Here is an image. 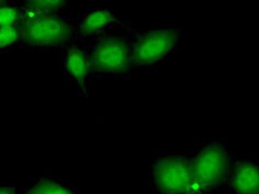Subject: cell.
Wrapping results in <instances>:
<instances>
[{"instance_id": "6da1fadb", "label": "cell", "mask_w": 259, "mask_h": 194, "mask_svg": "<svg viewBox=\"0 0 259 194\" xmlns=\"http://www.w3.org/2000/svg\"><path fill=\"white\" fill-rule=\"evenodd\" d=\"M19 44L40 52H60L76 37L74 19L61 13L29 14L20 10Z\"/></svg>"}, {"instance_id": "7a4b0ae2", "label": "cell", "mask_w": 259, "mask_h": 194, "mask_svg": "<svg viewBox=\"0 0 259 194\" xmlns=\"http://www.w3.org/2000/svg\"><path fill=\"white\" fill-rule=\"evenodd\" d=\"M132 33L113 30L92 40L89 46L91 79L126 78L132 70Z\"/></svg>"}, {"instance_id": "3957f363", "label": "cell", "mask_w": 259, "mask_h": 194, "mask_svg": "<svg viewBox=\"0 0 259 194\" xmlns=\"http://www.w3.org/2000/svg\"><path fill=\"white\" fill-rule=\"evenodd\" d=\"M190 158L197 194H208L225 185L236 157L220 138L190 152Z\"/></svg>"}, {"instance_id": "277c9868", "label": "cell", "mask_w": 259, "mask_h": 194, "mask_svg": "<svg viewBox=\"0 0 259 194\" xmlns=\"http://www.w3.org/2000/svg\"><path fill=\"white\" fill-rule=\"evenodd\" d=\"M184 32L168 27H151L132 33V67L153 69L165 61L183 44Z\"/></svg>"}, {"instance_id": "5b68a950", "label": "cell", "mask_w": 259, "mask_h": 194, "mask_svg": "<svg viewBox=\"0 0 259 194\" xmlns=\"http://www.w3.org/2000/svg\"><path fill=\"white\" fill-rule=\"evenodd\" d=\"M150 184L155 194H197L190 153L157 154L150 161Z\"/></svg>"}, {"instance_id": "8992f818", "label": "cell", "mask_w": 259, "mask_h": 194, "mask_svg": "<svg viewBox=\"0 0 259 194\" xmlns=\"http://www.w3.org/2000/svg\"><path fill=\"white\" fill-rule=\"evenodd\" d=\"M61 70L78 90V95L88 98V80L91 79L89 46L80 41H72L60 51Z\"/></svg>"}, {"instance_id": "52a82bcc", "label": "cell", "mask_w": 259, "mask_h": 194, "mask_svg": "<svg viewBox=\"0 0 259 194\" xmlns=\"http://www.w3.org/2000/svg\"><path fill=\"white\" fill-rule=\"evenodd\" d=\"M127 20L112 9H90L78 19H74L76 37L94 40L125 25Z\"/></svg>"}, {"instance_id": "ba28073f", "label": "cell", "mask_w": 259, "mask_h": 194, "mask_svg": "<svg viewBox=\"0 0 259 194\" xmlns=\"http://www.w3.org/2000/svg\"><path fill=\"white\" fill-rule=\"evenodd\" d=\"M224 186L231 194H259V163L235 158Z\"/></svg>"}, {"instance_id": "9c48e42d", "label": "cell", "mask_w": 259, "mask_h": 194, "mask_svg": "<svg viewBox=\"0 0 259 194\" xmlns=\"http://www.w3.org/2000/svg\"><path fill=\"white\" fill-rule=\"evenodd\" d=\"M21 194H79L67 180L55 176H41Z\"/></svg>"}, {"instance_id": "30bf717a", "label": "cell", "mask_w": 259, "mask_h": 194, "mask_svg": "<svg viewBox=\"0 0 259 194\" xmlns=\"http://www.w3.org/2000/svg\"><path fill=\"white\" fill-rule=\"evenodd\" d=\"M67 2L60 0H27L19 2L20 10L29 14H56L67 7Z\"/></svg>"}, {"instance_id": "8fae6325", "label": "cell", "mask_w": 259, "mask_h": 194, "mask_svg": "<svg viewBox=\"0 0 259 194\" xmlns=\"http://www.w3.org/2000/svg\"><path fill=\"white\" fill-rule=\"evenodd\" d=\"M20 19L19 2L0 0V27L18 25Z\"/></svg>"}, {"instance_id": "7c38bea8", "label": "cell", "mask_w": 259, "mask_h": 194, "mask_svg": "<svg viewBox=\"0 0 259 194\" xmlns=\"http://www.w3.org/2000/svg\"><path fill=\"white\" fill-rule=\"evenodd\" d=\"M19 44L18 25L0 27V52L13 50Z\"/></svg>"}, {"instance_id": "4fadbf2b", "label": "cell", "mask_w": 259, "mask_h": 194, "mask_svg": "<svg viewBox=\"0 0 259 194\" xmlns=\"http://www.w3.org/2000/svg\"><path fill=\"white\" fill-rule=\"evenodd\" d=\"M0 194H17L14 186H0Z\"/></svg>"}]
</instances>
